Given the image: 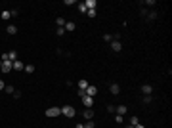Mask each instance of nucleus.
<instances>
[{
    "instance_id": "1",
    "label": "nucleus",
    "mask_w": 172,
    "mask_h": 128,
    "mask_svg": "<svg viewBox=\"0 0 172 128\" xmlns=\"http://www.w3.org/2000/svg\"><path fill=\"white\" fill-rule=\"evenodd\" d=\"M61 115H65L67 119H73V117L76 115V109L73 107V105H63V107H61Z\"/></svg>"
},
{
    "instance_id": "2",
    "label": "nucleus",
    "mask_w": 172,
    "mask_h": 128,
    "mask_svg": "<svg viewBox=\"0 0 172 128\" xmlns=\"http://www.w3.org/2000/svg\"><path fill=\"white\" fill-rule=\"evenodd\" d=\"M59 115H61V107H48L46 109V117H50V119L59 117Z\"/></svg>"
},
{
    "instance_id": "3",
    "label": "nucleus",
    "mask_w": 172,
    "mask_h": 128,
    "mask_svg": "<svg viewBox=\"0 0 172 128\" xmlns=\"http://www.w3.org/2000/svg\"><path fill=\"white\" fill-rule=\"evenodd\" d=\"M0 71H2V73H10V71H12V61L4 59V61H2V67H0Z\"/></svg>"
},
{
    "instance_id": "4",
    "label": "nucleus",
    "mask_w": 172,
    "mask_h": 128,
    "mask_svg": "<svg viewBox=\"0 0 172 128\" xmlns=\"http://www.w3.org/2000/svg\"><path fill=\"white\" fill-rule=\"evenodd\" d=\"M84 94H86V96H90V97H94V96H96V94H98V88H96L94 84H90L88 88L84 90Z\"/></svg>"
},
{
    "instance_id": "5",
    "label": "nucleus",
    "mask_w": 172,
    "mask_h": 128,
    "mask_svg": "<svg viewBox=\"0 0 172 128\" xmlns=\"http://www.w3.org/2000/svg\"><path fill=\"white\" fill-rule=\"evenodd\" d=\"M82 103H84V107H86V109H92V105H94V97L84 96L82 97Z\"/></svg>"
},
{
    "instance_id": "6",
    "label": "nucleus",
    "mask_w": 172,
    "mask_h": 128,
    "mask_svg": "<svg viewBox=\"0 0 172 128\" xmlns=\"http://www.w3.org/2000/svg\"><path fill=\"white\" fill-rule=\"evenodd\" d=\"M12 69H15V71H23V69H25V63H23V61H19V59H15V61L12 63Z\"/></svg>"
},
{
    "instance_id": "7",
    "label": "nucleus",
    "mask_w": 172,
    "mask_h": 128,
    "mask_svg": "<svg viewBox=\"0 0 172 128\" xmlns=\"http://www.w3.org/2000/svg\"><path fill=\"white\" fill-rule=\"evenodd\" d=\"M111 48H113V52H121L122 50L121 40H113V42H111Z\"/></svg>"
},
{
    "instance_id": "8",
    "label": "nucleus",
    "mask_w": 172,
    "mask_h": 128,
    "mask_svg": "<svg viewBox=\"0 0 172 128\" xmlns=\"http://www.w3.org/2000/svg\"><path fill=\"white\" fill-rule=\"evenodd\" d=\"M141 92H143V96H151V92H153L151 84H143V86H141Z\"/></svg>"
},
{
    "instance_id": "9",
    "label": "nucleus",
    "mask_w": 172,
    "mask_h": 128,
    "mask_svg": "<svg viewBox=\"0 0 172 128\" xmlns=\"http://www.w3.org/2000/svg\"><path fill=\"white\" fill-rule=\"evenodd\" d=\"M109 90H111V94H113V96H117V94L121 92V86H119L117 82H113L111 86H109Z\"/></svg>"
},
{
    "instance_id": "10",
    "label": "nucleus",
    "mask_w": 172,
    "mask_h": 128,
    "mask_svg": "<svg viewBox=\"0 0 172 128\" xmlns=\"http://www.w3.org/2000/svg\"><path fill=\"white\" fill-rule=\"evenodd\" d=\"M84 6L88 8V10H96V6H98V2H96V0H86V2H84Z\"/></svg>"
},
{
    "instance_id": "11",
    "label": "nucleus",
    "mask_w": 172,
    "mask_h": 128,
    "mask_svg": "<svg viewBox=\"0 0 172 128\" xmlns=\"http://www.w3.org/2000/svg\"><path fill=\"white\" fill-rule=\"evenodd\" d=\"M128 109H126V105H119V107H115V113H119V115H122L124 117V113H126Z\"/></svg>"
},
{
    "instance_id": "12",
    "label": "nucleus",
    "mask_w": 172,
    "mask_h": 128,
    "mask_svg": "<svg viewBox=\"0 0 172 128\" xmlns=\"http://www.w3.org/2000/svg\"><path fill=\"white\" fill-rule=\"evenodd\" d=\"M63 29H65V32H67V31H75V23H73V21H65V27H63Z\"/></svg>"
},
{
    "instance_id": "13",
    "label": "nucleus",
    "mask_w": 172,
    "mask_h": 128,
    "mask_svg": "<svg viewBox=\"0 0 172 128\" xmlns=\"http://www.w3.org/2000/svg\"><path fill=\"white\" fill-rule=\"evenodd\" d=\"M88 86H90L88 80H84V78H82V80H78V90H86Z\"/></svg>"
},
{
    "instance_id": "14",
    "label": "nucleus",
    "mask_w": 172,
    "mask_h": 128,
    "mask_svg": "<svg viewBox=\"0 0 172 128\" xmlns=\"http://www.w3.org/2000/svg\"><path fill=\"white\" fill-rule=\"evenodd\" d=\"M82 115H84V119H88V121H92V117H94V113H92V109H86V111H84Z\"/></svg>"
},
{
    "instance_id": "15",
    "label": "nucleus",
    "mask_w": 172,
    "mask_h": 128,
    "mask_svg": "<svg viewBox=\"0 0 172 128\" xmlns=\"http://www.w3.org/2000/svg\"><path fill=\"white\" fill-rule=\"evenodd\" d=\"M6 31H8V34H15V32H17V27L15 25H8Z\"/></svg>"
},
{
    "instance_id": "16",
    "label": "nucleus",
    "mask_w": 172,
    "mask_h": 128,
    "mask_svg": "<svg viewBox=\"0 0 172 128\" xmlns=\"http://www.w3.org/2000/svg\"><path fill=\"white\" fill-rule=\"evenodd\" d=\"M76 6H78V12H82V13H86V12H88V8L84 6V2H78Z\"/></svg>"
},
{
    "instance_id": "17",
    "label": "nucleus",
    "mask_w": 172,
    "mask_h": 128,
    "mask_svg": "<svg viewBox=\"0 0 172 128\" xmlns=\"http://www.w3.org/2000/svg\"><path fill=\"white\" fill-rule=\"evenodd\" d=\"M130 124H132V126H136V124H140V119H138L136 115H134V117H130Z\"/></svg>"
},
{
    "instance_id": "18",
    "label": "nucleus",
    "mask_w": 172,
    "mask_h": 128,
    "mask_svg": "<svg viewBox=\"0 0 172 128\" xmlns=\"http://www.w3.org/2000/svg\"><path fill=\"white\" fill-rule=\"evenodd\" d=\"M25 73H29V75H31V73H35V65H25Z\"/></svg>"
},
{
    "instance_id": "19",
    "label": "nucleus",
    "mask_w": 172,
    "mask_h": 128,
    "mask_svg": "<svg viewBox=\"0 0 172 128\" xmlns=\"http://www.w3.org/2000/svg\"><path fill=\"white\" fill-rule=\"evenodd\" d=\"M56 23H57V27H65V19H63V17H57Z\"/></svg>"
},
{
    "instance_id": "20",
    "label": "nucleus",
    "mask_w": 172,
    "mask_h": 128,
    "mask_svg": "<svg viewBox=\"0 0 172 128\" xmlns=\"http://www.w3.org/2000/svg\"><path fill=\"white\" fill-rule=\"evenodd\" d=\"M4 92H6V94H12V96H13L15 88H13V86H6V88H4Z\"/></svg>"
},
{
    "instance_id": "21",
    "label": "nucleus",
    "mask_w": 172,
    "mask_h": 128,
    "mask_svg": "<svg viewBox=\"0 0 172 128\" xmlns=\"http://www.w3.org/2000/svg\"><path fill=\"white\" fill-rule=\"evenodd\" d=\"M103 40H105V42H109V44H111V42H113V34H103Z\"/></svg>"
},
{
    "instance_id": "22",
    "label": "nucleus",
    "mask_w": 172,
    "mask_h": 128,
    "mask_svg": "<svg viewBox=\"0 0 172 128\" xmlns=\"http://www.w3.org/2000/svg\"><path fill=\"white\" fill-rule=\"evenodd\" d=\"M56 34H57V36H63V34H65V29H63V27H57Z\"/></svg>"
},
{
    "instance_id": "23",
    "label": "nucleus",
    "mask_w": 172,
    "mask_h": 128,
    "mask_svg": "<svg viewBox=\"0 0 172 128\" xmlns=\"http://www.w3.org/2000/svg\"><path fill=\"white\" fill-rule=\"evenodd\" d=\"M10 17H12V15H10V12H2V19H4V21H8Z\"/></svg>"
},
{
    "instance_id": "24",
    "label": "nucleus",
    "mask_w": 172,
    "mask_h": 128,
    "mask_svg": "<svg viewBox=\"0 0 172 128\" xmlns=\"http://www.w3.org/2000/svg\"><path fill=\"white\" fill-rule=\"evenodd\" d=\"M86 15H88V17H92V19H94V17H96V10H88V12H86Z\"/></svg>"
},
{
    "instance_id": "25",
    "label": "nucleus",
    "mask_w": 172,
    "mask_h": 128,
    "mask_svg": "<svg viewBox=\"0 0 172 128\" xmlns=\"http://www.w3.org/2000/svg\"><path fill=\"white\" fill-rule=\"evenodd\" d=\"M84 128H94V121H88L86 124H84Z\"/></svg>"
},
{
    "instance_id": "26",
    "label": "nucleus",
    "mask_w": 172,
    "mask_h": 128,
    "mask_svg": "<svg viewBox=\"0 0 172 128\" xmlns=\"http://www.w3.org/2000/svg\"><path fill=\"white\" fill-rule=\"evenodd\" d=\"M155 17H157V13H155V12H151V13H149V21H153Z\"/></svg>"
},
{
    "instance_id": "27",
    "label": "nucleus",
    "mask_w": 172,
    "mask_h": 128,
    "mask_svg": "<svg viewBox=\"0 0 172 128\" xmlns=\"http://www.w3.org/2000/svg\"><path fill=\"white\" fill-rule=\"evenodd\" d=\"M115 121H117L119 124H121V122H122V115H117V117H115Z\"/></svg>"
},
{
    "instance_id": "28",
    "label": "nucleus",
    "mask_w": 172,
    "mask_h": 128,
    "mask_svg": "<svg viewBox=\"0 0 172 128\" xmlns=\"http://www.w3.org/2000/svg\"><path fill=\"white\" fill-rule=\"evenodd\" d=\"M151 101V96H143V103H149Z\"/></svg>"
},
{
    "instance_id": "29",
    "label": "nucleus",
    "mask_w": 172,
    "mask_h": 128,
    "mask_svg": "<svg viewBox=\"0 0 172 128\" xmlns=\"http://www.w3.org/2000/svg\"><path fill=\"white\" fill-rule=\"evenodd\" d=\"M4 88H6V82H4V80H0V92H2Z\"/></svg>"
},
{
    "instance_id": "30",
    "label": "nucleus",
    "mask_w": 172,
    "mask_h": 128,
    "mask_svg": "<svg viewBox=\"0 0 172 128\" xmlns=\"http://www.w3.org/2000/svg\"><path fill=\"white\" fill-rule=\"evenodd\" d=\"M134 128H145V126H143V124H141V122H140V124H136V126H134Z\"/></svg>"
},
{
    "instance_id": "31",
    "label": "nucleus",
    "mask_w": 172,
    "mask_h": 128,
    "mask_svg": "<svg viewBox=\"0 0 172 128\" xmlns=\"http://www.w3.org/2000/svg\"><path fill=\"white\" fill-rule=\"evenodd\" d=\"M75 128H84V124H76V126Z\"/></svg>"
},
{
    "instance_id": "32",
    "label": "nucleus",
    "mask_w": 172,
    "mask_h": 128,
    "mask_svg": "<svg viewBox=\"0 0 172 128\" xmlns=\"http://www.w3.org/2000/svg\"><path fill=\"white\" fill-rule=\"evenodd\" d=\"M126 128H134V126H132V124H128V126H126Z\"/></svg>"
},
{
    "instance_id": "33",
    "label": "nucleus",
    "mask_w": 172,
    "mask_h": 128,
    "mask_svg": "<svg viewBox=\"0 0 172 128\" xmlns=\"http://www.w3.org/2000/svg\"><path fill=\"white\" fill-rule=\"evenodd\" d=\"M0 67H2V59H0Z\"/></svg>"
}]
</instances>
